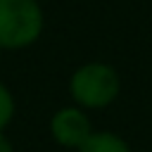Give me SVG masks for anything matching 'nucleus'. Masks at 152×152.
Segmentation results:
<instances>
[{"instance_id": "20e7f679", "label": "nucleus", "mask_w": 152, "mask_h": 152, "mask_svg": "<svg viewBox=\"0 0 152 152\" xmlns=\"http://www.w3.org/2000/svg\"><path fill=\"white\" fill-rule=\"evenodd\" d=\"M78 152H131V150H128V145L119 135L102 131V133H93L78 147Z\"/></svg>"}, {"instance_id": "7ed1b4c3", "label": "nucleus", "mask_w": 152, "mask_h": 152, "mask_svg": "<svg viewBox=\"0 0 152 152\" xmlns=\"http://www.w3.org/2000/svg\"><path fill=\"white\" fill-rule=\"evenodd\" d=\"M50 131H52V138L64 147H81L93 135L88 116L76 107L59 109L50 121Z\"/></svg>"}, {"instance_id": "39448f33", "label": "nucleus", "mask_w": 152, "mask_h": 152, "mask_svg": "<svg viewBox=\"0 0 152 152\" xmlns=\"http://www.w3.org/2000/svg\"><path fill=\"white\" fill-rule=\"evenodd\" d=\"M12 114H14V102H12V95H10V90L0 83V131L10 124Z\"/></svg>"}, {"instance_id": "f03ea898", "label": "nucleus", "mask_w": 152, "mask_h": 152, "mask_svg": "<svg viewBox=\"0 0 152 152\" xmlns=\"http://www.w3.org/2000/svg\"><path fill=\"white\" fill-rule=\"evenodd\" d=\"M71 97L83 107H107L119 93V76L109 64H86L69 81Z\"/></svg>"}, {"instance_id": "f257e3e1", "label": "nucleus", "mask_w": 152, "mask_h": 152, "mask_svg": "<svg viewBox=\"0 0 152 152\" xmlns=\"http://www.w3.org/2000/svg\"><path fill=\"white\" fill-rule=\"evenodd\" d=\"M43 31L36 0H0V48H26Z\"/></svg>"}, {"instance_id": "423d86ee", "label": "nucleus", "mask_w": 152, "mask_h": 152, "mask_svg": "<svg viewBox=\"0 0 152 152\" xmlns=\"http://www.w3.org/2000/svg\"><path fill=\"white\" fill-rule=\"evenodd\" d=\"M0 152H12V145L7 142V138L0 133Z\"/></svg>"}]
</instances>
